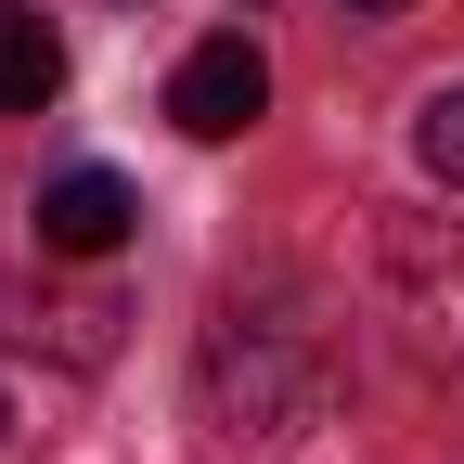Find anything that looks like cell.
<instances>
[{
  "label": "cell",
  "instance_id": "1",
  "mask_svg": "<svg viewBox=\"0 0 464 464\" xmlns=\"http://www.w3.org/2000/svg\"><path fill=\"white\" fill-rule=\"evenodd\" d=\"M335 400V335L297 297H232L207 323V413L232 439H310Z\"/></svg>",
  "mask_w": 464,
  "mask_h": 464
},
{
  "label": "cell",
  "instance_id": "6",
  "mask_svg": "<svg viewBox=\"0 0 464 464\" xmlns=\"http://www.w3.org/2000/svg\"><path fill=\"white\" fill-rule=\"evenodd\" d=\"M65 91V26L26 14V0H0V116H39Z\"/></svg>",
  "mask_w": 464,
  "mask_h": 464
},
{
  "label": "cell",
  "instance_id": "8",
  "mask_svg": "<svg viewBox=\"0 0 464 464\" xmlns=\"http://www.w3.org/2000/svg\"><path fill=\"white\" fill-rule=\"evenodd\" d=\"M348 14H400V0H348Z\"/></svg>",
  "mask_w": 464,
  "mask_h": 464
},
{
  "label": "cell",
  "instance_id": "5",
  "mask_svg": "<svg viewBox=\"0 0 464 464\" xmlns=\"http://www.w3.org/2000/svg\"><path fill=\"white\" fill-rule=\"evenodd\" d=\"M116 323H130V310H116V297H0V335H14V348H52V362H116Z\"/></svg>",
  "mask_w": 464,
  "mask_h": 464
},
{
  "label": "cell",
  "instance_id": "9",
  "mask_svg": "<svg viewBox=\"0 0 464 464\" xmlns=\"http://www.w3.org/2000/svg\"><path fill=\"white\" fill-rule=\"evenodd\" d=\"M0 439H14V400H0Z\"/></svg>",
  "mask_w": 464,
  "mask_h": 464
},
{
  "label": "cell",
  "instance_id": "7",
  "mask_svg": "<svg viewBox=\"0 0 464 464\" xmlns=\"http://www.w3.org/2000/svg\"><path fill=\"white\" fill-rule=\"evenodd\" d=\"M413 168L464 194V78H439V91L413 103Z\"/></svg>",
  "mask_w": 464,
  "mask_h": 464
},
{
  "label": "cell",
  "instance_id": "4",
  "mask_svg": "<svg viewBox=\"0 0 464 464\" xmlns=\"http://www.w3.org/2000/svg\"><path fill=\"white\" fill-rule=\"evenodd\" d=\"M130 181H116V168H65V181H52L39 194V246L52 258H116V246H130Z\"/></svg>",
  "mask_w": 464,
  "mask_h": 464
},
{
  "label": "cell",
  "instance_id": "3",
  "mask_svg": "<svg viewBox=\"0 0 464 464\" xmlns=\"http://www.w3.org/2000/svg\"><path fill=\"white\" fill-rule=\"evenodd\" d=\"M387 297H400V323H413L426 362L464 374V246H439V232H387Z\"/></svg>",
  "mask_w": 464,
  "mask_h": 464
},
{
  "label": "cell",
  "instance_id": "2",
  "mask_svg": "<svg viewBox=\"0 0 464 464\" xmlns=\"http://www.w3.org/2000/svg\"><path fill=\"white\" fill-rule=\"evenodd\" d=\"M258 103H271V65H258V39L246 26H219L181 52V78H168V116H181L194 142H246L258 130Z\"/></svg>",
  "mask_w": 464,
  "mask_h": 464
}]
</instances>
